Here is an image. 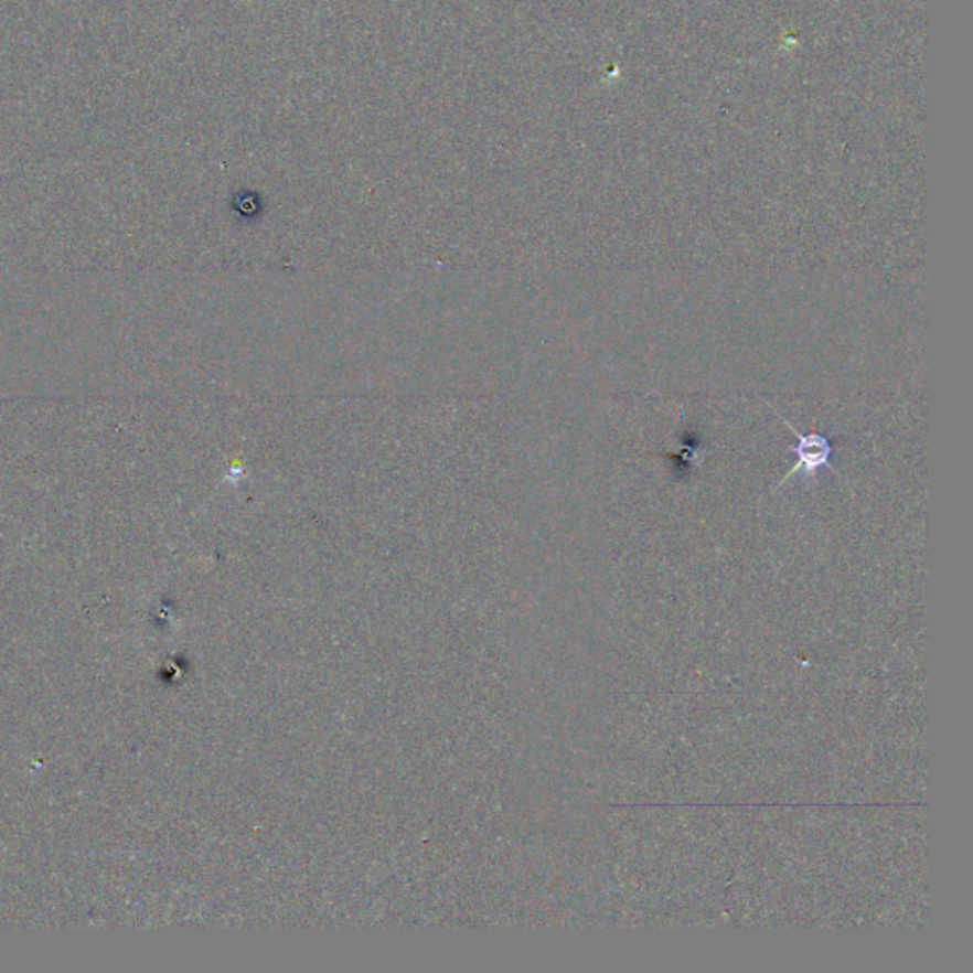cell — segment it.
<instances>
[{"label":"cell","mask_w":973,"mask_h":973,"mask_svg":"<svg viewBox=\"0 0 973 973\" xmlns=\"http://www.w3.org/2000/svg\"><path fill=\"white\" fill-rule=\"evenodd\" d=\"M778 415H780V413H778ZM780 418H782L783 425L788 426L789 430L795 434L796 439H799V446H796V457H799V460H796L795 467L789 470L788 475L783 478L780 485H783V483H785V481H788L789 478L793 475V473L801 472V470L802 472L806 473L809 478H812V480L816 478L817 470H822L823 467L831 468L833 472L838 473L836 472V468H833L830 464V439L825 438V436H822V434L816 432L801 434L799 432V430H796L795 426L789 423L788 418L782 417V415H780ZM838 475H841V473H838Z\"/></svg>","instance_id":"1"}]
</instances>
